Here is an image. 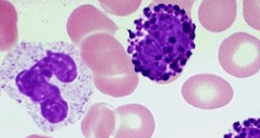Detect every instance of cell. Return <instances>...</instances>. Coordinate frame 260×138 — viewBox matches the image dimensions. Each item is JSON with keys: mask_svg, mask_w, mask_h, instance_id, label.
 Here are the masks:
<instances>
[{"mask_svg": "<svg viewBox=\"0 0 260 138\" xmlns=\"http://www.w3.org/2000/svg\"><path fill=\"white\" fill-rule=\"evenodd\" d=\"M93 85L79 49L68 42H21L1 63L2 90L46 133L83 118Z\"/></svg>", "mask_w": 260, "mask_h": 138, "instance_id": "cell-1", "label": "cell"}, {"mask_svg": "<svg viewBox=\"0 0 260 138\" xmlns=\"http://www.w3.org/2000/svg\"><path fill=\"white\" fill-rule=\"evenodd\" d=\"M186 1L150 3L128 29V55L135 72L157 84H169L181 75L194 39Z\"/></svg>", "mask_w": 260, "mask_h": 138, "instance_id": "cell-2", "label": "cell"}, {"mask_svg": "<svg viewBox=\"0 0 260 138\" xmlns=\"http://www.w3.org/2000/svg\"><path fill=\"white\" fill-rule=\"evenodd\" d=\"M80 52L91 71L94 85L101 93L120 98L135 91L140 77L129 56L113 35L92 34L82 42Z\"/></svg>", "mask_w": 260, "mask_h": 138, "instance_id": "cell-3", "label": "cell"}, {"mask_svg": "<svg viewBox=\"0 0 260 138\" xmlns=\"http://www.w3.org/2000/svg\"><path fill=\"white\" fill-rule=\"evenodd\" d=\"M218 59L229 75L250 77L260 70V40L247 33L232 34L220 46Z\"/></svg>", "mask_w": 260, "mask_h": 138, "instance_id": "cell-4", "label": "cell"}, {"mask_svg": "<svg viewBox=\"0 0 260 138\" xmlns=\"http://www.w3.org/2000/svg\"><path fill=\"white\" fill-rule=\"evenodd\" d=\"M184 100L198 109L214 110L226 107L234 98V89L226 80L217 75H193L184 82L181 89Z\"/></svg>", "mask_w": 260, "mask_h": 138, "instance_id": "cell-5", "label": "cell"}, {"mask_svg": "<svg viewBox=\"0 0 260 138\" xmlns=\"http://www.w3.org/2000/svg\"><path fill=\"white\" fill-rule=\"evenodd\" d=\"M67 30L73 44L80 48L82 42L92 34L105 33L114 36L118 27L98 8L84 5L77 8L71 14Z\"/></svg>", "mask_w": 260, "mask_h": 138, "instance_id": "cell-6", "label": "cell"}, {"mask_svg": "<svg viewBox=\"0 0 260 138\" xmlns=\"http://www.w3.org/2000/svg\"><path fill=\"white\" fill-rule=\"evenodd\" d=\"M114 138H151L155 130L154 116L140 104H128L114 110Z\"/></svg>", "mask_w": 260, "mask_h": 138, "instance_id": "cell-7", "label": "cell"}, {"mask_svg": "<svg viewBox=\"0 0 260 138\" xmlns=\"http://www.w3.org/2000/svg\"><path fill=\"white\" fill-rule=\"evenodd\" d=\"M237 2L234 0L203 1L198 17L204 29L213 33L224 31L236 20Z\"/></svg>", "mask_w": 260, "mask_h": 138, "instance_id": "cell-8", "label": "cell"}, {"mask_svg": "<svg viewBox=\"0 0 260 138\" xmlns=\"http://www.w3.org/2000/svg\"><path fill=\"white\" fill-rule=\"evenodd\" d=\"M115 112L104 102L91 105L81 123L85 138H110L114 133Z\"/></svg>", "mask_w": 260, "mask_h": 138, "instance_id": "cell-9", "label": "cell"}, {"mask_svg": "<svg viewBox=\"0 0 260 138\" xmlns=\"http://www.w3.org/2000/svg\"><path fill=\"white\" fill-rule=\"evenodd\" d=\"M243 16L249 26L260 30V1H243Z\"/></svg>", "mask_w": 260, "mask_h": 138, "instance_id": "cell-10", "label": "cell"}, {"mask_svg": "<svg viewBox=\"0 0 260 138\" xmlns=\"http://www.w3.org/2000/svg\"><path fill=\"white\" fill-rule=\"evenodd\" d=\"M26 138H52L50 136H41V135H30V136H27Z\"/></svg>", "mask_w": 260, "mask_h": 138, "instance_id": "cell-11", "label": "cell"}]
</instances>
